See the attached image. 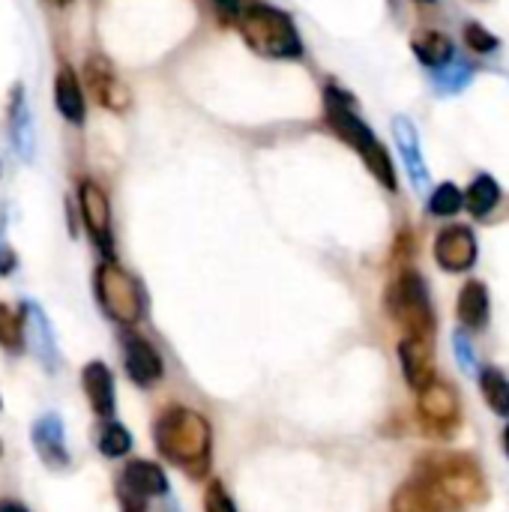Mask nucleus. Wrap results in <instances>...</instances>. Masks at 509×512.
Listing matches in <instances>:
<instances>
[{
    "label": "nucleus",
    "instance_id": "1",
    "mask_svg": "<svg viewBox=\"0 0 509 512\" xmlns=\"http://www.w3.org/2000/svg\"><path fill=\"white\" fill-rule=\"evenodd\" d=\"M435 512H471L489 498L486 474L465 453H432L408 477Z\"/></svg>",
    "mask_w": 509,
    "mask_h": 512
},
{
    "label": "nucleus",
    "instance_id": "2",
    "mask_svg": "<svg viewBox=\"0 0 509 512\" xmlns=\"http://www.w3.org/2000/svg\"><path fill=\"white\" fill-rule=\"evenodd\" d=\"M156 453L192 480H204L213 468V426L186 405L165 408L153 423Z\"/></svg>",
    "mask_w": 509,
    "mask_h": 512
},
{
    "label": "nucleus",
    "instance_id": "3",
    "mask_svg": "<svg viewBox=\"0 0 509 512\" xmlns=\"http://www.w3.org/2000/svg\"><path fill=\"white\" fill-rule=\"evenodd\" d=\"M324 117H327V126H330L351 150L360 153V159L366 162V168L372 171V177H375L384 189L396 192L399 183H396V168H393V159H390L387 147L378 141V135L369 129V123L357 114L354 99H351L342 87H336V84H327V87H324Z\"/></svg>",
    "mask_w": 509,
    "mask_h": 512
},
{
    "label": "nucleus",
    "instance_id": "4",
    "mask_svg": "<svg viewBox=\"0 0 509 512\" xmlns=\"http://www.w3.org/2000/svg\"><path fill=\"white\" fill-rule=\"evenodd\" d=\"M240 36L246 45L270 60H300L303 57V39L294 27V18L285 9L255 3L237 18Z\"/></svg>",
    "mask_w": 509,
    "mask_h": 512
},
{
    "label": "nucleus",
    "instance_id": "5",
    "mask_svg": "<svg viewBox=\"0 0 509 512\" xmlns=\"http://www.w3.org/2000/svg\"><path fill=\"white\" fill-rule=\"evenodd\" d=\"M93 291H96V303L105 312V318H111L123 330H132V327H138L144 321V315H147L144 285H141V279L135 273H129L114 258H105L96 267Z\"/></svg>",
    "mask_w": 509,
    "mask_h": 512
},
{
    "label": "nucleus",
    "instance_id": "6",
    "mask_svg": "<svg viewBox=\"0 0 509 512\" xmlns=\"http://www.w3.org/2000/svg\"><path fill=\"white\" fill-rule=\"evenodd\" d=\"M384 306L405 336H417V339L435 336V309H432L429 285L417 270H402L387 285Z\"/></svg>",
    "mask_w": 509,
    "mask_h": 512
},
{
    "label": "nucleus",
    "instance_id": "7",
    "mask_svg": "<svg viewBox=\"0 0 509 512\" xmlns=\"http://www.w3.org/2000/svg\"><path fill=\"white\" fill-rule=\"evenodd\" d=\"M114 492L120 512H150V501L171 495V483L156 462L132 459L129 465H123Z\"/></svg>",
    "mask_w": 509,
    "mask_h": 512
},
{
    "label": "nucleus",
    "instance_id": "8",
    "mask_svg": "<svg viewBox=\"0 0 509 512\" xmlns=\"http://www.w3.org/2000/svg\"><path fill=\"white\" fill-rule=\"evenodd\" d=\"M417 414L432 438H450L462 423V399L450 381H429L417 393Z\"/></svg>",
    "mask_w": 509,
    "mask_h": 512
},
{
    "label": "nucleus",
    "instance_id": "9",
    "mask_svg": "<svg viewBox=\"0 0 509 512\" xmlns=\"http://www.w3.org/2000/svg\"><path fill=\"white\" fill-rule=\"evenodd\" d=\"M120 357H123V372L126 378L138 387V390H153L162 384L165 378V360L159 354V348L135 333V330H126L120 336Z\"/></svg>",
    "mask_w": 509,
    "mask_h": 512
},
{
    "label": "nucleus",
    "instance_id": "10",
    "mask_svg": "<svg viewBox=\"0 0 509 512\" xmlns=\"http://www.w3.org/2000/svg\"><path fill=\"white\" fill-rule=\"evenodd\" d=\"M78 207H81V222L93 240V246L105 255L114 258V228H111V204L108 195L99 183L81 180L78 183Z\"/></svg>",
    "mask_w": 509,
    "mask_h": 512
},
{
    "label": "nucleus",
    "instance_id": "11",
    "mask_svg": "<svg viewBox=\"0 0 509 512\" xmlns=\"http://www.w3.org/2000/svg\"><path fill=\"white\" fill-rule=\"evenodd\" d=\"M30 444L48 471H69L72 468V453L66 444V426H63V417L57 411H45L42 417L33 420Z\"/></svg>",
    "mask_w": 509,
    "mask_h": 512
},
{
    "label": "nucleus",
    "instance_id": "12",
    "mask_svg": "<svg viewBox=\"0 0 509 512\" xmlns=\"http://www.w3.org/2000/svg\"><path fill=\"white\" fill-rule=\"evenodd\" d=\"M18 309H21V321H24V348L36 357V363L48 375H54L60 369V351H57V339H54L48 315L33 300H24Z\"/></svg>",
    "mask_w": 509,
    "mask_h": 512
},
{
    "label": "nucleus",
    "instance_id": "13",
    "mask_svg": "<svg viewBox=\"0 0 509 512\" xmlns=\"http://www.w3.org/2000/svg\"><path fill=\"white\" fill-rule=\"evenodd\" d=\"M477 234L468 225H447L435 237V261L447 273H468L477 264Z\"/></svg>",
    "mask_w": 509,
    "mask_h": 512
},
{
    "label": "nucleus",
    "instance_id": "14",
    "mask_svg": "<svg viewBox=\"0 0 509 512\" xmlns=\"http://www.w3.org/2000/svg\"><path fill=\"white\" fill-rule=\"evenodd\" d=\"M84 78H87V90L93 93V99L120 114L132 105V96H129V87L120 81V75L114 72V66L102 57V54H93L84 66Z\"/></svg>",
    "mask_w": 509,
    "mask_h": 512
},
{
    "label": "nucleus",
    "instance_id": "15",
    "mask_svg": "<svg viewBox=\"0 0 509 512\" xmlns=\"http://www.w3.org/2000/svg\"><path fill=\"white\" fill-rule=\"evenodd\" d=\"M81 390H84V399H87V405L99 423L117 420V384H114V372L102 360L84 363Z\"/></svg>",
    "mask_w": 509,
    "mask_h": 512
},
{
    "label": "nucleus",
    "instance_id": "16",
    "mask_svg": "<svg viewBox=\"0 0 509 512\" xmlns=\"http://www.w3.org/2000/svg\"><path fill=\"white\" fill-rule=\"evenodd\" d=\"M399 363L402 375L411 390H423L429 381H435V354H432V339H417V336H402L399 342Z\"/></svg>",
    "mask_w": 509,
    "mask_h": 512
},
{
    "label": "nucleus",
    "instance_id": "17",
    "mask_svg": "<svg viewBox=\"0 0 509 512\" xmlns=\"http://www.w3.org/2000/svg\"><path fill=\"white\" fill-rule=\"evenodd\" d=\"M393 138L399 144V153L405 159V168H408V177L414 183V189L423 195L429 192V171H426V159H423V150H420V135H417V126L408 120V117H393Z\"/></svg>",
    "mask_w": 509,
    "mask_h": 512
},
{
    "label": "nucleus",
    "instance_id": "18",
    "mask_svg": "<svg viewBox=\"0 0 509 512\" xmlns=\"http://www.w3.org/2000/svg\"><path fill=\"white\" fill-rule=\"evenodd\" d=\"M6 117H9V138H12L15 153H18L21 159H33L36 135H33V120H30V108H27V99H24L21 84H15L12 93H9Z\"/></svg>",
    "mask_w": 509,
    "mask_h": 512
},
{
    "label": "nucleus",
    "instance_id": "19",
    "mask_svg": "<svg viewBox=\"0 0 509 512\" xmlns=\"http://www.w3.org/2000/svg\"><path fill=\"white\" fill-rule=\"evenodd\" d=\"M54 105H57V111L63 114L66 123L81 126L84 117H87L84 87H81L75 69H69V66H60V69H57V78H54Z\"/></svg>",
    "mask_w": 509,
    "mask_h": 512
},
{
    "label": "nucleus",
    "instance_id": "20",
    "mask_svg": "<svg viewBox=\"0 0 509 512\" xmlns=\"http://www.w3.org/2000/svg\"><path fill=\"white\" fill-rule=\"evenodd\" d=\"M489 288L477 279H471L462 291H459V303H456V315L462 321L465 330H483L489 324Z\"/></svg>",
    "mask_w": 509,
    "mask_h": 512
},
{
    "label": "nucleus",
    "instance_id": "21",
    "mask_svg": "<svg viewBox=\"0 0 509 512\" xmlns=\"http://www.w3.org/2000/svg\"><path fill=\"white\" fill-rule=\"evenodd\" d=\"M411 48H414L417 60L423 66H429V69H441V66H447L456 57L450 36L441 33V30H423V33H417L414 42H411Z\"/></svg>",
    "mask_w": 509,
    "mask_h": 512
},
{
    "label": "nucleus",
    "instance_id": "22",
    "mask_svg": "<svg viewBox=\"0 0 509 512\" xmlns=\"http://www.w3.org/2000/svg\"><path fill=\"white\" fill-rule=\"evenodd\" d=\"M132 444H135V438H132V432H129L123 423H117V420H105V423H99V432H96V450H99L105 459L117 462V459L129 456V453H132Z\"/></svg>",
    "mask_w": 509,
    "mask_h": 512
},
{
    "label": "nucleus",
    "instance_id": "23",
    "mask_svg": "<svg viewBox=\"0 0 509 512\" xmlns=\"http://www.w3.org/2000/svg\"><path fill=\"white\" fill-rule=\"evenodd\" d=\"M498 201H501V186H498V180L489 177V174L474 177V183H471L468 192H465V207H468L471 216H477V219L489 216V213L495 210Z\"/></svg>",
    "mask_w": 509,
    "mask_h": 512
},
{
    "label": "nucleus",
    "instance_id": "24",
    "mask_svg": "<svg viewBox=\"0 0 509 512\" xmlns=\"http://www.w3.org/2000/svg\"><path fill=\"white\" fill-rule=\"evenodd\" d=\"M480 375V390H483V396H486V405L498 414V417H504L509 420V378L501 372V369H495V366H486V369H480L477 372Z\"/></svg>",
    "mask_w": 509,
    "mask_h": 512
},
{
    "label": "nucleus",
    "instance_id": "25",
    "mask_svg": "<svg viewBox=\"0 0 509 512\" xmlns=\"http://www.w3.org/2000/svg\"><path fill=\"white\" fill-rule=\"evenodd\" d=\"M0 348L9 354H21L24 351V321H21V309H12L6 303H0Z\"/></svg>",
    "mask_w": 509,
    "mask_h": 512
},
{
    "label": "nucleus",
    "instance_id": "26",
    "mask_svg": "<svg viewBox=\"0 0 509 512\" xmlns=\"http://www.w3.org/2000/svg\"><path fill=\"white\" fill-rule=\"evenodd\" d=\"M465 207V192L456 183H441L432 195H429V213L438 219L456 216Z\"/></svg>",
    "mask_w": 509,
    "mask_h": 512
},
{
    "label": "nucleus",
    "instance_id": "27",
    "mask_svg": "<svg viewBox=\"0 0 509 512\" xmlns=\"http://www.w3.org/2000/svg\"><path fill=\"white\" fill-rule=\"evenodd\" d=\"M462 36H465V45H468L471 51H477V54H492V51H498V45H501V39H498L492 30H486L480 21H468L465 30H462Z\"/></svg>",
    "mask_w": 509,
    "mask_h": 512
},
{
    "label": "nucleus",
    "instance_id": "28",
    "mask_svg": "<svg viewBox=\"0 0 509 512\" xmlns=\"http://www.w3.org/2000/svg\"><path fill=\"white\" fill-rule=\"evenodd\" d=\"M435 81H438V87H441V90L453 93V90H462V87L471 81V69H468L459 57H453L447 66L435 69Z\"/></svg>",
    "mask_w": 509,
    "mask_h": 512
},
{
    "label": "nucleus",
    "instance_id": "29",
    "mask_svg": "<svg viewBox=\"0 0 509 512\" xmlns=\"http://www.w3.org/2000/svg\"><path fill=\"white\" fill-rule=\"evenodd\" d=\"M390 512H435V510L423 501V495L417 492V486L408 480V483H402V486L396 489V495H393V501H390Z\"/></svg>",
    "mask_w": 509,
    "mask_h": 512
},
{
    "label": "nucleus",
    "instance_id": "30",
    "mask_svg": "<svg viewBox=\"0 0 509 512\" xmlns=\"http://www.w3.org/2000/svg\"><path fill=\"white\" fill-rule=\"evenodd\" d=\"M204 512H240L222 480H210L204 492Z\"/></svg>",
    "mask_w": 509,
    "mask_h": 512
},
{
    "label": "nucleus",
    "instance_id": "31",
    "mask_svg": "<svg viewBox=\"0 0 509 512\" xmlns=\"http://www.w3.org/2000/svg\"><path fill=\"white\" fill-rule=\"evenodd\" d=\"M453 348H456V360H459V366L471 375V372H480V363H477V351H474V345H471V339L459 330L456 336H453Z\"/></svg>",
    "mask_w": 509,
    "mask_h": 512
},
{
    "label": "nucleus",
    "instance_id": "32",
    "mask_svg": "<svg viewBox=\"0 0 509 512\" xmlns=\"http://www.w3.org/2000/svg\"><path fill=\"white\" fill-rule=\"evenodd\" d=\"M258 0H216V6L228 15V18H240L249 6H255Z\"/></svg>",
    "mask_w": 509,
    "mask_h": 512
},
{
    "label": "nucleus",
    "instance_id": "33",
    "mask_svg": "<svg viewBox=\"0 0 509 512\" xmlns=\"http://www.w3.org/2000/svg\"><path fill=\"white\" fill-rule=\"evenodd\" d=\"M0 512H30L24 504L18 501H0Z\"/></svg>",
    "mask_w": 509,
    "mask_h": 512
},
{
    "label": "nucleus",
    "instance_id": "34",
    "mask_svg": "<svg viewBox=\"0 0 509 512\" xmlns=\"http://www.w3.org/2000/svg\"><path fill=\"white\" fill-rule=\"evenodd\" d=\"M165 512H183V510H180V504L168 495V498H165Z\"/></svg>",
    "mask_w": 509,
    "mask_h": 512
},
{
    "label": "nucleus",
    "instance_id": "35",
    "mask_svg": "<svg viewBox=\"0 0 509 512\" xmlns=\"http://www.w3.org/2000/svg\"><path fill=\"white\" fill-rule=\"evenodd\" d=\"M504 453H507V459H509V423H507V429H504Z\"/></svg>",
    "mask_w": 509,
    "mask_h": 512
},
{
    "label": "nucleus",
    "instance_id": "36",
    "mask_svg": "<svg viewBox=\"0 0 509 512\" xmlns=\"http://www.w3.org/2000/svg\"><path fill=\"white\" fill-rule=\"evenodd\" d=\"M51 3H57V6H69L72 0H51Z\"/></svg>",
    "mask_w": 509,
    "mask_h": 512
},
{
    "label": "nucleus",
    "instance_id": "37",
    "mask_svg": "<svg viewBox=\"0 0 509 512\" xmlns=\"http://www.w3.org/2000/svg\"><path fill=\"white\" fill-rule=\"evenodd\" d=\"M417 3H435V0H417Z\"/></svg>",
    "mask_w": 509,
    "mask_h": 512
},
{
    "label": "nucleus",
    "instance_id": "38",
    "mask_svg": "<svg viewBox=\"0 0 509 512\" xmlns=\"http://www.w3.org/2000/svg\"><path fill=\"white\" fill-rule=\"evenodd\" d=\"M0 411H3V396H0Z\"/></svg>",
    "mask_w": 509,
    "mask_h": 512
},
{
    "label": "nucleus",
    "instance_id": "39",
    "mask_svg": "<svg viewBox=\"0 0 509 512\" xmlns=\"http://www.w3.org/2000/svg\"><path fill=\"white\" fill-rule=\"evenodd\" d=\"M0 456H3V444H0Z\"/></svg>",
    "mask_w": 509,
    "mask_h": 512
}]
</instances>
